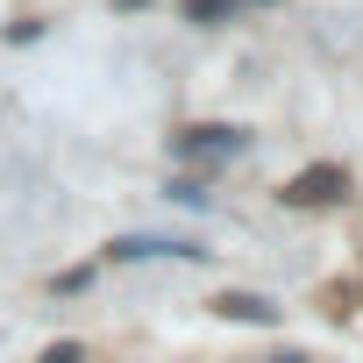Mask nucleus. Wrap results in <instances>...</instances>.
Listing matches in <instances>:
<instances>
[{
    "label": "nucleus",
    "instance_id": "obj_1",
    "mask_svg": "<svg viewBox=\"0 0 363 363\" xmlns=\"http://www.w3.org/2000/svg\"><path fill=\"white\" fill-rule=\"evenodd\" d=\"M342 193H349V178H342L335 164H313V171H299L292 186H285L292 207H328V200H342Z\"/></svg>",
    "mask_w": 363,
    "mask_h": 363
},
{
    "label": "nucleus",
    "instance_id": "obj_2",
    "mask_svg": "<svg viewBox=\"0 0 363 363\" xmlns=\"http://www.w3.org/2000/svg\"><path fill=\"white\" fill-rule=\"evenodd\" d=\"M242 150V128H186L178 135V157H193V164H221Z\"/></svg>",
    "mask_w": 363,
    "mask_h": 363
},
{
    "label": "nucleus",
    "instance_id": "obj_3",
    "mask_svg": "<svg viewBox=\"0 0 363 363\" xmlns=\"http://www.w3.org/2000/svg\"><path fill=\"white\" fill-rule=\"evenodd\" d=\"M214 313H221V320H257V328H271V320H278V306H271L264 292H221V299H214Z\"/></svg>",
    "mask_w": 363,
    "mask_h": 363
},
{
    "label": "nucleus",
    "instance_id": "obj_4",
    "mask_svg": "<svg viewBox=\"0 0 363 363\" xmlns=\"http://www.w3.org/2000/svg\"><path fill=\"white\" fill-rule=\"evenodd\" d=\"M178 8H186L193 22H228V15H235V0H178Z\"/></svg>",
    "mask_w": 363,
    "mask_h": 363
},
{
    "label": "nucleus",
    "instance_id": "obj_5",
    "mask_svg": "<svg viewBox=\"0 0 363 363\" xmlns=\"http://www.w3.org/2000/svg\"><path fill=\"white\" fill-rule=\"evenodd\" d=\"M171 200H186V207H207V178H178Z\"/></svg>",
    "mask_w": 363,
    "mask_h": 363
},
{
    "label": "nucleus",
    "instance_id": "obj_6",
    "mask_svg": "<svg viewBox=\"0 0 363 363\" xmlns=\"http://www.w3.org/2000/svg\"><path fill=\"white\" fill-rule=\"evenodd\" d=\"M43 363H86V349H79V342H50V349H43Z\"/></svg>",
    "mask_w": 363,
    "mask_h": 363
}]
</instances>
